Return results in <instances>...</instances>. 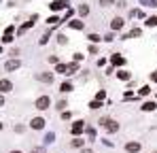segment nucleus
Returning a JSON list of instances; mask_svg holds the SVG:
<instances>
[{"label":"nucleus","mask_w":157,"mask_h":153,"mask_svg":"<svg viewBox=\"0 0 157 153\" xmlns=\"http://www.w3.org/2000/svg\"><path fill=\"white\" fill-rule=\"evenodd\" d=\"M57 43H59V45H66V43H68V38L64 36V34H57Z\"/></svg>","instance_id":"nucleus-15"},{"label":"nucleus","mask_w":157,"mask_h":153,"mask_svg":"<svg viewBox=\"0 0 157 153\" xmlns=\"http://www.w3.org/2000/svg\"><path fill=\"white\" fill-rule=\"evenodd\" d=\"M0 130H2V123H0Z\"/></svg>","instance_id":"nucleus-26"},{"label":"nucleus","mask_w":157,"mask_h":153,"mask_svg":"<svg viewBox=\"0 0 157 153\" xmlns=\"http://www.w3.org/2000/svg\"><path fill=\"white\" fill-rule=\"evenodd\" d=\"M127 153H138L140 151V143H127Z\"/></svg>","instance_id":"nucleus-10"},{"label":"nucleus","mask_w":157,"mask_h":153,"mask_svg":"<svg viewBox=\"0 0 157 153\" xmlns=\"http://www.w3.org/2000/svg\"><path fill=\"white\" fill-rule=\"evenodd\" d=\"M117 76H119L121 81H129V72H127V70H119Z\"/></svg>","instance_id":"nucleus-13"},{"label":"nucleus","mask_w":157,"mask_h":153,"mask_svg":"<svg viewBox=\"0 0 157 153\" xmlns=\"http://www.w3.org/2000/svg\"><path fill=\"white\" fill-rule=\"evenodd\" d=\"M83 128H85L83 121H74L72 123V134H81V132H83Z\"/></svg>","instance_id":"nucleus-9"},{"label":"nucleus","mask_w":157,"mask_h":153,"mask_svg":"<svg viewBox=\"0 0 157 153\" xmlns=\"http://www.w3.org/2000/svg\"><path fill=\"white\" fill-rule=\"evenodd\" d=\"M34 153H45V149H34Z\"/></svg>","instance_id":"nucleus-23"},{"label":"nucleus","mask_w":157,"mask_h":153,"mask_svg":"<svg viewBox=\"0 0 157 153\" xmlns=\"http://www.w3.org/2000/svg\"><path fill=\"white\" fill-rule=\"evenodd\" d=\"M111 62L115 64V66H123V64H125V60H123V56H119V53H115V56L111 58Z\"/></svg>","instance_id":"nucleus-8"},{"label":"nucleus","mask_w":157,"mask_h":153,"mask_svg":"<svg viewBox=\"0 0 157 153\" xmlns=\"http://www.w3.org/2000/svg\"><path fill=\"white\" fill-rule=\"evenodd\" d=\"M111 28L113 30H121L123 28V17H115V19L111 21Z\"/></svg>","instance_id":"nucleus-6"},{"label":"nucleus","mask_w":157,"mask_h":153,"mask_svg":"<svg viewBox=\"0 0 157 153\" xmlns=\"http://www.w3.org/2000/svg\"><path fill=\"white\" fill-rule=\"evenodd\" d=\"M70 28H72V30H83V21H81V19H72V21H70Z\"/></svg>","instance_id":"nucleus-11"},{"label":"nucleus","mask_w":157,"mask_h":153,"mask_svg":"<svg viewBox=\"0 0 157 153\" xmlns=\"http://www.w3.org/2000/svg\"><path fill=\"white\" fill-rule=\"evenodd\" d=\"M11 153H21V151H11Z\"/></svg>","instance_id":"nucleus-25"},{"label":"nucleus","mask_w":157,"mask_h":153,"mask_svg":"<svg viewBox=\"0 0 157 153\" xmlns=\"http://www.w3.org/2000/svg\"><path fill=\"white\" fill-rule=\"evenodd\" d=\"M157 24V17H151V19H147V26H155Z\"/></svg>","instance_id":"nucleus-19"},{"label":"nucleus","mask_w":157,"mask_h":153,"mask_svg":"<svg viewBox=\"0 0 157 153\" xmlns=\"http://www.w3.org/2000/svg\"><path fill=\"white\" fill-rule=\"evenodd\" d=\"M151 81H153V83H157V70H155V72H151Z\"/></svg>","instance_id":"nucleus-21"},{"label":"nucleus","mask_w":157,"mask_h":153,"mask_svg":"<svg viewBox=\"0 0 157 153\" xmlns=\"http://www.w3.org/2000/svg\"><path fill=\"white\" fill-rule=\"evenodd\" d=\"M30 128L32 130H42V128H45V119H42V117H34L30 121Z\"/></svg>","instance_id":"nucleus-3"},{"label":"nucleus","mask_w":157,"mask_h":153,"mask_svg":"<svg viewBox=\"0 0 157 153\" xmlns=\"http://www.w3.org/2000/svg\"><path fill=\"white\" fill-rule=\"evenodd\" d=\"M100 125H104L106 132H117V130H119V123L113 121V119H108V117H102L100 119Z\"/></svg>","instance_id":"nucleus-1"},{"label":"nucleus","mask_w":157,"mask_h":153,"mask_svg":"<svg viewBox=\"0 0 157 153\" xmlns=\"http://www.w3.org/2000/svg\"><path fill=\"white\" fill-rule=\"evenodd\" d=\"M155 153H157V151H155Z\"/></svg>","instance_id":"nucleus-27"},{"label":"nucleus","mask_w":157,"mask_h":153,"mask_svg":"<svg viewBox=\"0 0 157 153\" xmlns=\"http://www.w3.org/2000/svg\"><path fill=\"white\" fill-rule=\"evenodd\" d=\"M19 66H21V62H19V60H9V62L4 64V68H7L9 72H11V70H17Z\"/></svg>","instance_id":"nucleus-5"},{"label":"nucleus","mask_w":157,"mask_h":153,"mask_svg":"<svg viewBox=\"0 0 157 153\" xmlns=\"http://www.w3.org/2000/svg\"><path fill=\"white\" fill-rule=\"evenodd\" d=\"M57 108H59V111H62V108H66V100H59V102H57Z\"/></svg>","instance_id":"nucleus-20"},{"label":"nucleus","mask_w":157,"mask_h":153,"mask_svg":"<svg viewBox=\"0 0 157 153\" xmlns=\"http://www.w3.org/2000/svg\"><path fill=\"white\" fill-rule=\"evenodd\" d=\"M59 89H62V91H70V89H72V83H62Z\"/></svg>","instance_id":"nucleus-16"},{"label":"nucleus","mask_w":157,"mask_h":153,"mask_svg":"<svg viewBox=\"0 0 157 153\" xmlns=\"http://www.w3.org/2000/svg\"><path fill=\"white\" fill-rule=\"evenodd\" d=\"M13 89V83L9 79H0V94H9Z\"/></svg>","instance_id":"nucleus-2"},{"label":"nucleus","mask_w":157,"mask_h":153,"mask_svg":"<svg viewBox=\"0 0 157 153\" xmlns=\"http://www.w3.org/2000/svg\"><path fill=\"white\" fill-rule=\"evenodd\" d=\"M100 4H102V7H111L113 0H100Z\"/></svg>","instance_id":"nucleus-18"},{"label":"nucleus","mask_w":157,"mask_h":153,"mask_svg":"<svg viewBox=\"0 0 157 153\" xmlns=\"http://www.w3.org/2000/svg\"><path fill=\"white\" fill-rule=\"evenodd\" d=\"M142 111H155V102H147V104H142Z\"/></svg>","instance_id":"nucleus-14"},{"label":"nucleus","mask_w":157,"mask_h":153,"mask_svg":"<svg viewBox=\"0 0 157 153\" xmlns=\"http://www.w3.org/2000/svg\"><path fill=\"white\" fill-rule=\"evenodd\" d=\"M4 104V94H0V106Z\"/></svg>","instance_id":"nucleus-22"},{"label":"nucleus","mask_w":157,"mask_h":153,"mask_svg":"<svg viewBox=\"0 0 157 153\" xmlns=\"http://www.w3.org/2000/svg\"><path fill=\"white\" fill-rule=\"evenodd\" d=\"M83 153H94V151H91V149H83Z\"/></svg>","instance_id":"nucleus-24"},{"label":"nucleus","mask_w":157,"mask_h":153,"mask_svg":"<svg viewBox=\"0 0 157 153\" xmlns=\"http://www.w3.org/2000/svg\"><path fill=\"white\" fill-rule=\"evenodd\" d=\"M79 15H81V17H87V15H89V7H87V4H81V7H79Z\"/></svg>","instance_id":"nucleus-12"},{"label":"nucleus","mask_w":157,"mask_h":153,"mask_svg":"<svg viewBox=\"0 0 157 153\" xmlns=\"http://www.w3.org/2000/svg\"><path fill=\"white\" fill-rule=\"evenodd\" d=\"M72 147H77V149H79V147H83V140H81V138H74V140H72Z\"/></svg>","instance_id":"nucleus-17"},{"label":"nucleus","mask_w":157,"mask_h":153,"mask_svg":"<svg viewBox=\"0 0 157 153\" xmlns=\"http://www.w3.org/2000/svg\"><path fill=\"white\" fill-rule=\"evenodd\" d=\"M47 106H49V96H40L38 100H36V108H38V111H45Z\"/></svg>","instance_id":"nucleus-4"},{"label":"nucleus","mask_w":157,"mask_h":153,"mask_svg":"<svg viewBox=\"0 0 157 153\" xmlns=\"http://www.w3.org/2000/svg\"><path fill=\"white\" fill-rule=\"evenodd\" d=\"M38 81H42V83H53V74L51 72H40Z\"/></svg>","instance_id":"nucleus-7"}]
</instances>
